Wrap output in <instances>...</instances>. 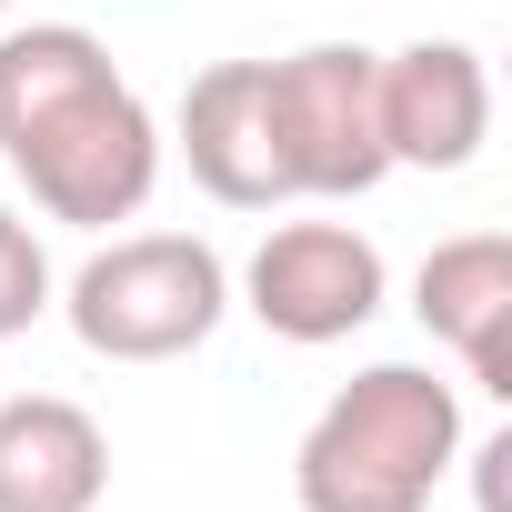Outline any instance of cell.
<instances>
[{"label": "cell", "instance_id": "1", "mask_svg": "<svg viewBox=\"0 0 512 512\" xmlns=\"http://www.w3.org/2000/svg\"><path fill=\"white\" fill-rule=\"evenodd\" d=\"M0 161L51 221L111 231L161 181V121L81 21H31L0 41Z\"/></svg>", "mask_w": 512, "mask_h": 512}, {"label": "cell", "instance_id": "2", "mask_svg": "<svg viewBox=\"0 0 512 512\" xmlns=\"http://www.w3.org/2000/svg\"><path fill=\"white\" fill-rule=\"evenodd\" d=\"M452 462H462V392L422 362H372L312 412L292 492L302 512H432Z\"/></svg>", "mask_w": 512, "mask_h": 512}, {"label": "cell", "instance_id": "3", "mask_svg": "<svg viewBox=\"0 0 512 512\" xmlns=\"http://www.w3.org/2000/svg\"><path fill=\"white\" fill-rule=\"evenodd\" d=\"M71 332L101 362H181L221 332L231 312V272L221 251L191 231H121L71 272Z\"/></svg>", "mask_w": 512, "mask_h": 512}, {"label": "cell", "instance_id": "4", "mask_svg": "<svg viewBox=\"0 0 512 512\" xmlns=\"http://www.w3.org/2000/svg\"><path fill=\"white\" fill-rule=\"evenodd\" d=\"M372 71H382V51H362V41H312V51L272 61V121H282L292 201H362V191H382L392 151H382Z\"/></svg>", "mask_w": 512, "mask_h": 512}, {"label": "cell", "instance_id": "5", "mask_svg": "<svg viewBox=\"0 0 512 512\" xmlns=\"http://www.w3.org/2000/svg\"><path fill=\"white\" fill-rule=\"evenodd\" d=\"M392 272H382V241L352 231V221H272L262 251L241 262V302L272 342H352L372 312H382Z\"/></svg>", "mask_w": 512, "mask_h": 512}, {"label": "cell", "instance_id": "6", "mask_svg": "<svg viewBox=\"0 0 512 512\" xmlns=\"http://www.w3.org/2000/svg\"><path fill=\"white\" fill-rule=\"evenodd\" d=\"M171 141H181L191 181H201L221 211H272V201H292L282 121H272V61H211V71H191Z\"/></svg>", "mask_w": 512, "mask_h": 512}, {"label": "cell", "instance_id": "7", "mask_svg": "<svg viewBox=\"0 0 512 512\" xmlns=\"http://www.w3.org/2000/svg\"><path fill=\"white\" fill-rule=\"evenodd\" d=\"M372 91H382V151H392V171H462L492 141V71H482L472 41L382 51Z\"/></svg>", "mask_w": 512, "mask_h": 512}, {"label": "cell", "instance_id": "8", "mask_svg": "<svg viewBox=\"0 0 512 512\" xmlns=\"http://www.w3.org/2000/svg\"><path fill=\"white\" fill-rule=\"evenodd\" d=\"M412 312L432 342H452L472 392H492V402L512 392V241L502 231L432 241V262L412 272Z\"/></svg>", "mask_w": 512, "mask_h": 512}, {"label": "cell", "instance_id": "9", "mask_svg": "<svg viewBox=\"0 0 512 512\" xmlns=\"http://www.w3.org/2000/svg\"><path fill=\"white\" fill-rule=\"evenodd\" d=\"M111 492V442L61 392H0V512H91Z\"/></svg>", "mask_w": 512, "mask_h": 512}, {"label": "cell", "instance_id": "10", "mask_svg": "<svg viewBox=\"0 0 512 512\" xmlns=\"http://www.w3.org/2000/svg\"><path fill=\"white\" fill-rule=\"evenodd\" d=\"M41 312H51V251L21 211H0V342L31 332Z\"/></svg>", "mask_w": 512, "mask_h": 512}, {"label": "cell", "instance_id": "11", "mask_svg": "<svg viewBox=\"0 0 512 512\" xmlns=\"http://www.w3.org/2000/svg\"><path fill=\"white\" fill-rule=\"evenodd\" d=\"M0 11H11V0H0Z\"/></svg>", "mask_w": 512, "mask_h": 512}]
</instances>
